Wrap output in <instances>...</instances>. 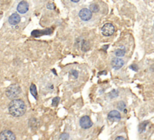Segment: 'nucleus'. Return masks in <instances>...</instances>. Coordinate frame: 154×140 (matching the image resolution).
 I'll return each instance as SVG.
<instances>
[{"label": "nucleus", "mask_w": 154, "mask_h": 140, "mask_svg": "<svg viewBox=\"0 0 154 140\" xmlns=\"http://www.w3.org/2000/svg\"><path fill=\"white\" fill-rule=\"evenodd\" d=\"M149 124V121H144V122H142L141 124L139 125V127H138V130H139V132L140 133H143L145 130V129H146V127L147 125Z\"/></svg>", "instance_id": "18"}, {"label": "nucleus", "mask_w": 154, "mask_h": 140, "mask_svg": "<svg viewBox=\"0 0 154 140\" xmlns=\"http://www.w3.org/2000/svg\"><path fill=\"white\" fill-rule=\"evenodd\" d=\"M36 119L35 118H32L30 120V121L29 122V124L30 125L31 127H36L37 124H36Z\"/></svg>", "instance_id": "20"}, {"label": "nucleus", "mask_w": 154, "mask_h": 140, "mask_svg": "<svg viewBox=\"0 0 154 140\" xmlns=\"http://www.w3.org/2000/svg\"><path fill=\"white\" fill-rule=\"evenodd\" d=\"M109 96L111 98H117L118 96V92L116 90H113L111 93H109Z\"/></svg>", "instance_id": "21"}, {"label": "nucleus", "mask_w": 154, "mask_h": 140, "mask_svg": "<svg viewBox=\"0 0 154 140\" xmlns=\"http://www.w3.org/2000/svg\"><path fill=\"white\" fill-rule=\"evenodd\" d=\"M53 32L52 29H46L45 30H34L32 32L31 35L32 36L35 38H39V37L44 35H51Z\"/></svg>", "instance_id": "8"}, {"label": "nucleus", "mask_w": 154, "mask_h": 140, "mask_svg": "<svg viewBox=\"0 0 154 140\" xmlns=\"http://www.w3.org/2000/svg\"><path fill=\"white\" fill-rule=\"evenodd\" d=\"M130 69H132V70H135V71H138V67H137V65H135V64H132V65H131V66H130Z\"/></svg>", "instance_id": "23"}, {"label": "nucleus", "mask_w": 154, "mask_h": 140, "mask_svg": "<svg viewBox=\"0 0 154 140\" xmlns=\"http://www.w3.org/2000/svg\"><path fill=\"white\" fill-rule=\"evenodd\" d=\"M115 140H126V139L124 138L123 136H117V137L115 139Z\"/></svg>", "instance_id": "25"}, {"label": "nucleus", "mask_w": 154, "mask_h": 140, "mask_svg": "<svg viewBox=\"0 0 154 140\" xmlns=\"http://www.w3.org/2000/svg\"><path fill=\"white\" fill-rule=\"evenodd\" d=\"M71 2H79V0H71Z\"/></svg>", "instance_id": "26"}, {"label": "nucleus", "mask_w": 154, "mask_h": 140, "mask_svg": "<svg viewBox=\"0 0 154 140\" xmlns=\"http://www.w3.org/2000/svg\"><path fill=\"white\" fill-rule=\"evenodd\" d=\"M20 93H21V88L17 84L11 85L10 86H8L5 92L6 96L12 100H15V98H17Z\"/></svg>", "instance_id": "2"}, {"label": "nucleus", "mask_w": 154, "mask_h": 140, "mask_svg": "<svg viewBox=\"0 0 154 140\" xmlns=\"http://www.w3.org/2000/svg\"><path fill=\"white\" fill-rule=\"evenodd\" d=\"M114 32H115V27L114 25L110 23H105L101 28V33L105 36H111L114 34Z\"/></svg>", "instance_id": "3"}, {"label": "nucleus", "mask_w": 154, "mask_h": 140, "mask_svg": "<svg viewBox=\"0 0 154 140\" xmlns=\"http://www.w3.org/2000/svg\"><path fill=\"white\" fill-rule=\"evenodd\" d=\"M107 119L111 121H119L121 119V115L117 110H112L107 115Z\"/></svg>", "instance_id": "7"}, {"label": "nucleus", "mask_w": 154, "mask_h": 140, "mask_svg": "<svg viewBox=\"0 0 154 140\" xmlns=\"http://www.w3.org/2000/svg\"><path fill=\"white\" fill-rule=\"evenodd\" d=\"M29 90H30V93L32 94V95H33L35 99H37V97H38V92H37V88L35 85L32 83L30 86V88H29Z\"/></svg>", "instance_id": "12"}, {"label": "nucleus", "mask_w": 154, "mask_h": 140, "mask_svg": "<svg viewBox=\"0 0 154 140\" xmlns=\"http://www.w3.org/2000/svg\"><path fill=\"white\" fill-rule=\"evenodd\" d=\"M17 10L20 14H25L29 11V4L26 1H22L18 4L17 7Z\"/></svg>", "instance_id": "10"}, {"label": "nucleus", "mask_w": 154, "mask_h": 140, "mask_svg": "<svg viewBox=\"0 0 154 140\" xmlns=\"http://www.w3.org/2000/svg\"><path fill=\"white\" fill-rule=\"evenodd\" d=\"M126 107V104L123 102V101H120V102H118L117 104V109L120 111H123V112H126L125 109Z\"/></svg>", "instance_id": "17"}, {"label": "nucleus", "mask_w": 154, "mask_h": 140, "mask_svg": "<svg viewBox=\"0 0 154 140\" xmlns=\"http://www.w3.org/2000/svg\"><path fill=\"white\" fill-rule=\"evenodd\" d=\"M126 53V49L125 48H119L115 51V55L118 57H122Z\"/></svg>", "instance_id": "14"}, {"label": "nucleus", "mask_w": 154, "mask_h": 140, "mask_svg": "<svg viewBox=\"0 0 154 140\" xmlns=\"http://www.w3.org/2000/svg\"><path fill=\"white\" fill-rule=\"evenodd\" d=\"M68 138H69V134L68 133H63L60 136V139L62 140H66L68 139Z\"/></svg>", "instance_id": "22"}, {"label": "nucleus", "mask_w": 154, "mask_h": 140, "mask_svg": "<svg viewBox=\"0 0 154 140\" xmlns=\"http://www.w3.org/2000/svg\"><path fill=\"white\" fill-rule=\"evenodd\" d=\"M89 10L92 13H97L99 11V7L97 4L95 3H93L89 5Z\"/></svg>", "instance_id": "13"}, {"label": "nucleus", "mask_w": 154, "mask_h": 140, "mask_svg": "<svg viewBox=\"0 0 154 140\" xmlns=\"http://www.w3.org/2000/svg\"><path fill=\"white\" fill-rule=\"evenodd\" d=\"M59 100H60V99H59V97H55L53 100H52V106H57V105L59 104Z\"/></svg>", "instance_id": "19"}, {"label": "nucleus", "mask_w": 154, "mask_h": 140, "mask_svg": "<svg viewBox=\"0 0 154 140\" xmlns=\"http://www.w3.org/2000/svg\"><path fill=\"white\" fill-rule=\"evenodd\" d=\"M124 61L120 58H114L111 61L112 68L115 70H119L123 66Z\"/></svg>", "instance_id": "9"}, {"label": "nucleus", "mask_w": 154, "mask_h": 140, "mask_svg": "<svg viewBox=\"0 0 154 140\" xmlns=\"http://www.w3.org/2000/svg\"><path fill=\"white\" fill-rule=\"evenodd\" d=\"M20 22V17L18 14L14 13L8 17V23L11 26H16Z\"/></svg>", "instance_id": "11"}, {"label": "nucleus", "mask_w": 154, "mask_h": 140, "mask_svg": "<svg viewBox=\"0 0 154 140\" xmlns=\"http://www.w3.org/2000/svg\"><path fill=\"white\" fill-rule=\"evenodd\" d=\"M81 49L83 52H87L89 50V42H87V40H83L82 42V46H81Z\"/></svg>", "instance_id": "15"}, {"label": "nucleus", "mask_w": 154, "mask_h": 140, "mask_svg": "<svg viewBox=\"0 0 154 140\" xmlns=\"http://www.w3.org/2000/svg\"><path fill=\"white\" fill-rule=\"evenodd\" d=\"M0 140H16V136L11 130H3L0 133Z\"/></svg>", "instance_id": "4"}, {"label": "nucleus", "mask_w": 154, "mask_h": 140, "mask_svg": "<svg viewBox=\"0 0 154 140\" xmlns=\"http://www.w3.org/2000/svg\"><path fill=\"white\" fill-rule=\"evenodd\" d=\"M80 125L83 129H89L93 126V121L89 116L84 115L80 120Z\"/></svg>", "instance_id": "6"}, {"label": "nucleus", "mask_w": 154, "mask_h": 140, "mask_svg": "<svg viewBox=\"0 0 154 140\" xmlns=\"http://www.w3.org/2000/svg\"><path fill=\"white\" fill-rule=\"evenodd\" d=\"M78 77V72L75 70H71L69 72V78L73 79V80H76Z\"/></svg>", "instance_id": "16"}, {"label": "nucleus", "mask_w": 154, "mask_h": 140, "mask_svg": "<svg viewBox=\"0 0 154 140\" xmlns=\"http://www.w3.org/2000/svg\"><path fill=\"white\" fill-rule=\"evenodd\" d=\"M9 113L14 117H20L23 115L27 111V106L20 99H15L11 101L8 105Z\"/></svg>", "instance_id": "1"}, {"label": "nucleus", "mask_w": 154, "mask_h": 140, "mask_svg": "<svg viewBox=\"0 0 154 140\" xmlns=\"http://www.w3.org/2000/svg\"><path fill=\"white\" fill-rule=\"evenodd\" d=\"M93 13L88 8H82L79 11L80 18L83 21H88L92 18Z\"/></svg>", "instance_id": "5"}, {"label": "nucleus", "mask_w": 154, "mask_h": 140, "mask_svg": "<svg viewBox=\"0 0 154 140\" xmlns=\"http://www.w3.org/2000/svg\"><path fill=\"white\" fill-rule=\"evenodd\" d=\"M47 8H48V9H54V5H53V3H48V4L47 5Z\"/></svg>", "instance_id": "24"}]
</instances>
